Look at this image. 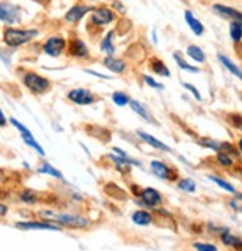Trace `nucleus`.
<instances>
[{"mask_svg":"<svg viewBox=\"0 0 242 251\" xmlns=\"http://www.w3.org/2000/svg\"><path fill=\"white\" fill-rule=\"evenodd\" d=\"M149 68H151V71H153L154 74H157L160 76H170V72H169L168 66L165 65L162 60H159L156 57L149 60Z\"/></svg>","mask_w":242,"mask_h":251,"instance_id":"nucleus-17","label":"nucleus"},{"mask_svg":"<svg viewBox=\"0 0 242 251\" xmlns=\"http://www.w3.org/2000/svg\"><path fill=\"white\" fill-rule=\"evenodd\" d=\"M173 60L176 61V65L183 69V71H189V72H193V74H196V72H199V69L197 68H194V66H192V65H189V63L181 57V52H173Z\"/></svg>","mask_w":242,"mask_h":251,"instance_id":"nucleus-24","label":"nucleus"},{"mask_svg":"<svg viewBox=\"0 0 242 251\" xmlns=\"http://www.w3.org/2000/svg\"><path fill=\"white\" fill-rule=\"evenodd\" d=\"M226 120H227V123L232 126L233 129H236V130H239L242 133V115L241 114H236V112L227 114Z\"/></svg>","mask_w":242,"mask_h":251,"instance_id":"nucleus-26","label":"nucleus"},{"mask_svg":"<svg viewBox=\"0 0 242 251\" xmlns=\"http://www.w3.org/2000/svg\"><path fill=\"white\" fill-rule=\"evenodd\" d=\"M213 9H214L216 14H218V15H221V17H224V18H230L232 21H236V23L242 24V12H239V11L230 8V6L220 5V3L214 5Z\"/></svg>","mask_w":242,"mask_h":251,"instance_id":"nucleus-8","label":"nucleus"},{"mask_svg":"<svg viewBox=\"0 0 242 251\" xmlns=\"http://www.w3.org/2000/svg\"><path fill=\"white\" fill-rule=\"evenodd\" d=\"M112 100H114V103L118 105V106H124V105L130 103V98L127 96L126 93H123V91H115V93L112 94Z\"/></svg>","mask_w":242,"mask_h":251,"instance_id":"nucleus-28","label":"nucleus"},{"mask_svg":"<svg viewBox=\"0 0 242 251\" xmlns=\"http://www.w3.org/2000/svg\"><path fill=\"white\" fill-rule=\"evenodd\" d=\"M38 172L39 174H48V175H51V176H55V178H60V179H62L63 178V175H62V172H60V171H57L55 168H52L49 163H44L39 169H38Z\"/></svg>","mask_w":242,"mask_h":251,"instance_id":"nucleus-29","label":"nucleus"},{"mask_svg":"<svg viewBox=\"0 0 242 251\" xmlns=\"http://www.w3.org/2000/svg\"><path fill=\"white\" fill-rule=\"evenodd\" d=\"M184 17H186V23L189 24V27L193 30V33L196 35V36H200V35H203V31H205V27H203V24L190 12V11H186L184 12Z\"/></svg>","mask_w":242,"mask_h":251,"instance_id":"nucleus-15","label":"nucleus"},{"mask_svg":"<svg viewBox=\"0 0 242 251\" xmlns=\"http://www.w3.org/2000/svg\"><path fill=\"white\" fill-rule=\"evenodd\" d=\"M138 136H139L142 141H145L146 144H149L151 147L157 148V150H162V151H170V148H169L166 144H163V142H162V141H159L157 138L151 136V135H148V133H145V132H138Z\"/></svg>","mask_w":242,"mask_h":251,"instance_id":"nucleus-16","label":"nucleus"},{"mask_svg":"<svg viewBox=\"0 0 242 251\" xmlns=\"http://www.w3.org/2000/svg\"><path fill=\"white\" fill-rule=\"evenodd\" d=\"M21 138H23V141L28 145V147H32V148H35L41 155H45V151L42 150V147L35 141V136L32 135V132H27V133H21Z\"/></svg>","mask_w":242,"mask_h":251,"instance_id":"nucleus-23","label":"nucleus"},{"mask_svg":"<svg viewBox=\"0 0 242 251\" xmlns=\"http://www.w3.org/2000/svg\"><path fill=\"white\" fill-rule=\"evenodd\" d=\"M0 121H2V126H6V120H5V114L0 112Z\"/></svg>","mask_w":242,"mask_h":251,"instance_id":"nucleus-40","label":"nucleus"},{"mask_svg":"<svg viewBox=\"0 0 242 251\" xmlns=\"http://www.w3.org/2000/svg\"><path fill=\"white\" fill-rule=\"evenodd\" d=\"M217 160H218V163H220L221 166H226V168H229V166L233 165L232 157H230L229 154L223 152V151H218V154H217Z\"/></svg>","mask_w":242,"mask_h":251,"instance_id":"nucleus-32","label":"nucleus"},{"mask_svg":"<svg viewBox=\"0 0 242 251\" xmlns=\"http://www.w3.org/2000/svg\"><path fill=\"white\" fill-rule=\"evenodd\" d=\"M229 33H230V38L235 44H239L242 41V24L236 23V21H232L230 25H229Z\"/></svg>","mask_w":242,"mask_h":251,"instance_id":"nucleus-22","label":"nucleus"},{"mask_svg":"<svg viewBox=\"0 0 242 251\" xmlns=\"http://www.w3.org/2000/svg\"><path fill=\"white\" fill-rule=\"evenodd\" d=\"M23 82L30 91L35 93V94H42V93L48 91L49 85H51L47 78H44V76H41V75H38L35 72H27L23 76Z\"/></svg>","mask_w":242,"mask_h":251,"instance_id":"nucleus-3","label":"nucleus"},{"mask_svg":"<svg viewBox=\"0 0 242 251\" xmlns=\"http://www.w3.org/2000/svg\"><path fill=\"white\" fill-rule=\"evenodd\" d=\"M112 38H114V30H111V31H108V35L102 39V42H100V50L103 51V52H106L108 55H112L114 52H115V47H114V44H112Z\"/></svg>","mask_w":242,"mask_h":251,"instance_id":"nucleus-21","label":"nucleus"},{"mask_svg":"<svg viewBox=\"0 0 242 251\" xmlns=\"http://www.w3.org/2000/svg\"><path fill=\"white\" fill-rule=\"evenodd\" d=\"M68 51L72 57H78V58L88 55V48L81 39H72L68 45Z\"/></svg>","mask_w":242,"mask_h":251,"instance_id":"nucleus-12","label":"nucleus"},{"mask_svg":"<svg viewBox=\"0 0 242 251\" xmlns=\"http://www.w3.org/2000/svg\"><path fill=\"white\" fill-rule=\"evenodd\" d=\"M115 20V14L108 8H96L92 14V23L97 25H106Z\"/></svg>","mask_w":242,"mask_h":251,"instance_id":"nucleus-6","label":"nucleus"},{"mask_svg":"<svg viewBox=\"0 0 242 251\" xmlns=\"http://www.w3.org/2000/svg\"><path fill=\"white\" fill-rule=\"evenodd\" d=\"M132 220L139 226H146V225L151 223V215L148 212H145V211H136L132 215Z\"/></svg>","mask_w":242,"mask_h":251,"instance_id":"nucleus-25","label":"nucleus"},{"mask_svg":"<svg viewBox=\"0 0 242 251\" xmlns=\"http://www.w3.org/2000/svg\"><path fill=\"white\" fill-rule=\"evenodd\" d=\"M194 248L196 251H218V248L214 244H208V242H196Z\"/></svg>","mask_w":242,"mask_h":251,"instance_id":"nucleus-34","label":"nucleus"},{"mask_svg":"<svg viewBox=\"0 0 242 251\" xmlns=\"http://www.w3.org/2000/svg\"><path fill=\"white\" fill-rule=\"evenodd\" d=\"M11 123H12V124L15 126V127H17L18 130H20V133H27V132H30V130H28V129L25 127V126L23 124V123L17 121L15 118H11Z\"/></svg>","mask_w":242,"mask_h":251,"instance_id":"nucleus-38","label":"nucleus"},{"mask_svg":"<svg viewBox=\"0 0 242 251\" xmlns=\"http://www.w3.org/2000/svg\"><path fill=\"white\" fill-rule=\"evenodd\" d=\"M183 85H184V87H186V88H187V90H189V91L192 93V94H193V96H194V99H196V100H199V102L202 100V96H200V93L197 91V88H196L194 85H192V84H189V82H183Z\"/></svg>","mask_w":242,"mask_h":251,"instance_id":"nucleus-35","label":"nucleus"},{"mask_svg":"<svg viewBox=\"0 0 242 251\" xmlns=\"http://www.w3.org/2000/svg\"><path fill=\"white\" fill-rule=\"evenodd\" d=\"M144 81L149 85V87H153V88H163V84H160V82H157V81H154L153 78H151L149 75H144Z\"/></svg>","mask_w":242,"mask_h":251,"instance_id":"nucleus-36","label":"nucleus"},{"mask_svg":"<svg viewBox=\"0 0 242 251\" xmlns=\"http://www.w3.org/2000/svg\"><path fill=\"white\" fill-rule=\"evenodd\" d=\"M65 48H66V41L63 38H60V36H51L44 44L45 54H48L51 57H58L60 54L63 52Z\"/></svg>","mask_w":242,"mask_h":251,"instance_id":"nucleus-5","label":"nucleus"},{"mask_svg":"<svg viewBox=\"0 0 242 251\" xmlns=\"http://www.w3.org/2000/svg\"><path fill=\"white\" fill-rule=\"evenodd\" d=\"M6 209H8V208H6V205H2V217L6 214Z\"/></svg>","mask_w":242,"mask_h":251,"instance_id":"nucleus-41","label":"nucleus"},{"mask_svg":"<svg viewBox=\"0 0 242 251\" xmlns=\"http://www.w3.org/2000/svg\"><path fill=\"white\" fill-rule=\"evenodd\" d=\"M103 65L106 69H109L111 72L114 74H121L126 71V63L123 60H118L112 55H108L105 60H103Z\"/></svg>","mask_w":242,"mask_h":251,"instance_id":"nucleus-13","label":"nucleus"},{"mask_svg":"<svg viewBox=\"0 0 242 251\" xmlns=\"http://www.w3.org/2000/svg\"><path fill=\"white\" fill-rule=\"evenodd\" d=\"M217 58H218V61L221 63V65H223L232 75H235L236 78H239V79L242 81V69H241L239 66H236L229 57H226L224 54H218Z\"/></svg>","mask_w":242,"mask_h":251,"instance_id":"nucleus-14","label":"nucleus"},{"mask_svg":"<svg viewBox=\"0 0 242 251\" xmlns=\"http://www.w3.org/2000/svg\"><path fill=\"white\" fill-rule=\"evenodd\" d=\"M178 187L181 188V190L189 192V193H192V192L196 190V184H194V181H192V179H183V181H179Z\"/></svg>","mask_w":242,"mask_h":251,"instance_id":"nucleus-33","label":"nucleus"},{"mask_svg":"<svg viewBox=\"0 0 242 251\" xmlns=\"http://www.w3.org/2000/svg\"><path fill=\"white\" fill-rule=\"evenodd\" d=\"M15 227H18V229H33V230H60L58 226L49 225L48 222H24V223H17Z\"/></svg>","mask_w":242,"mask_h":251,"instance_id":"nucleus-10","label":"nucleus"},{"mask_svg":"<svg viewBox=\"0 0 242 251\" xmlns=\"http://www.w3.org/2000/svg\"><path fill=\"white\" fill-rule=\"evenodd\" d=\"M238 147H239V151L242 152V138H241V139L238 141Z\"/></svg>","mask_w":242,"mask_h":251,"instance_id":"nucleus-42","label":"nucleus"},{"mask_svg":"<svg viewBox=\"0 0 242 251\" xmlns=\"http://www.w3.org/2000/svg\"><path fill=\"white\" fill-rule=\"evenodd\" d=\"M85 72H87V74H90V75H95V76H97V78H102V79H111V76H109V75H102V74H99V72L90 71V69H87Z\"/></svg>","mask_w":242,"mask_h":251,"instance_id":"nucleus-39","label":"nucleus"},{"mask_svg":"<svg viewBox=\"0 0 242 251\" xmlns=\"http://www.w3.org/2000/svg\"><path fill=\"white\" fill-rule=\"evenodd\" d=\"M0 17H2V21L8 23V24H14L20 21V8L11 3H2V8H0Z\"/></svg>","mask_w":242,"mask_h":251,"instance_id":"nucleus-7","label":"nucleus"},{"mask_svg":"<svg viewBox=\"0 0 242 251\" xmlns=\"http://www.w3.org/2000/svg\"><path fill=\"white\" fill-rule=\"evenodd\" d=\"M21 199H23L24 202H28V203L36 202V199H35V193H32L30 190H25V192L21 195Z\"/></svg>","mask_w":242,"mask_h":251,"instance_id":"nucleus-37","label":"nucleus"},{"mask_svg":"<svg viewBox=\"0 0 242 251\" xmlns=\"http://www.w3.org/2000/svg\"><path fill=\"white\" fill-rule=\"evenodd\" d=\"M149 166H151V169H153V172H154L159 178H163V179L170 178V171H169V168H168L166 165H163L162 162L153 160Z\"/></svg>","mask_w":242,"mask_h":251,"instance_id":"nucleus-19","label":"nucleus"},{"mask_svg":"<svg viewBox=\"0 0 242 251\" xmlns=\"http://www.w3.org/2000/svg\"><path fill=\"white\" fill-rule=\"evenodd\" d=\"M202 147H206V148H211V150H214V151H221V142L218 141H214V139H211V138H203L200 141H197Z\"/></svg>","mask_w":242,"mask_h":251,"instance_id":"nucleus-30","label":"nucleus"},{"mask_svg":"<svg viewBox=\"0 0 242 251\" xmlns=\"http://www.w3.org/2000/svg\"><path fill=\"white\" fill-rule=\"evenodd\" d=\"M68 99L76 105H92L95 102V94L85 88H73L68 93Z\"/></svg>","mask_w":242,"mask_h":251,"instance_id":"nucleus-4","label":"nucleus"},{"mask_svg":"<svg viewBox=\"0 0 242 251\" xmlns=\"http://www.w3.org/2000/svg\"><path fill=\"white\" fill-rule=\"evenodd\" d=\"M221 241L227 247H232V248H236V250H242V239L235 236V235H232V233H229V232H224L221 235Z\"/></svg>","mask_w":242,"mask_h":251,"instance_id":"nucleus-20","label":"nucleus"},{"mask_svg":"<svg viewBox=\"0 0 242 251\" xmlns=\"http://www.w3.org/2000/svg\"><path fill=\"white\" fill-rule=\"evenodd\" d=\"M130 106H132V109H133L136 114H139V117H142L145 121H148V123H156V120L153 118V115H151V114L146 111V108H145L141 102H138V100H130Z\"/></svg>","mask_w":242,"mask_h":251,"instance_id":"nucleus-18","label":"nucleus"},{"mask_svg":"<svg viewBox=\"0 0 242 251\" xmlns=\"http://www.w3.org/2000/svg\"><path fill=\"white\" fill-rule=\"evenodd\" d=\"M187 55H190L193 60H196V61H199V63H203V61L206 60L205 52H203L199 47H196V45H190V47L187 48Z\"/></svg>","mask_w":242,"mask_h":251,"instance_id":"nucleus-27","label":"nucleus"},{"mask_svg":"<svg viewBox=\"0 0 242 251\" xmlns=\"http://www.w3.org/2000/svg\"><path fill=\"white\" fill-rule=\"evenodd\" d=\"M141 199L148 206H157L163 201L160 193L157 190H154V188H144L142 193H141Z\"/></svg>","mask_w":242,"mask_h":251,"instance_id":"nucleus-9","label":"nucleus"},{"mask_svg":"<svg viewBox=\"0 0 242 251\" xmlns=\"http://www.w3.org/2000/svg\"><path fill=\"white\" fill-rule=\"evenodd\" d=\"M41 215L47 220V222H51L54 220L55 223L66 226V227H75V229H82L88 226V220L79 215H71V214H55V212H49V211H42Z\"/></svg>","mask_w":242,"mask_h":251,"instance_id":"nucleus-1","label":"nucleus"},{"mask_svg":"<svg viewBox=\"0 0 242 251\" xmlns=\"http://www.w3.org/2000/svg\"><path fill=\"white\" fill-rule=\"evenodd\" d=\"M90 11H92V8H90V6H85V5H75V6H72V8L66 12L65 20H66L68 23H76V21H79L87 12H90Z\"/></svg>","mask_w":242,"mask_h":251,"instance_id":"nucleus-11","label":"nucleus"},{"mask_svg":"<svg viewBox=\"0 0 242 251\" xmlns=\"http://www.w3.org/2000/svg\"><path fill=\"white\" fill-rule=\"evenodd\" d=\"M208 178H209L211 181H214L216 184H218L221 188H224L226 192H229V193H235V187H233L232 184H229L227 181H224V179H221V178H217V176H211V175H209Z\"/></svg>","mask_w":242,"mask_h":251,"instance_id":"nucleus-31","label":"nucleus"},{"mask_svg":"<svg viewBox=\"0 0 242 251\" xmlns=\"http://www.w3.org/2000/svg\"><path fill=\"white\" fill-rule=\"evenodd\" d=\"M38 36V30L28 28V30H20V28H6L3 31V41L8 47L17 48L20 45L27 44L33 38Z\"/></svg>","mask_w":242,"mask_h":251,"instance_id":"nucleus-2","label":"nucleus"}]
</instances>
